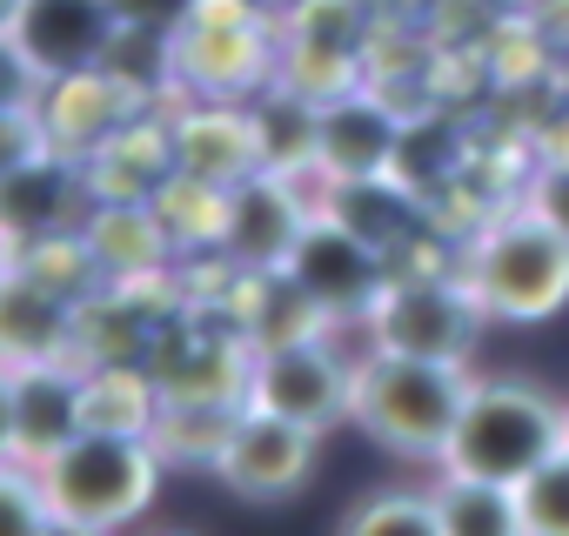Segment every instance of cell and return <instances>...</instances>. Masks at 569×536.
<instances>
[{
    "label": "cell",
    "mask_w": 569,
    "mask_h": 536,
    "mask_svg": "<svg viewBox=\"0 0 569 536\" xmlns=\"http://www.w3.org/2000/svg\"><path fill=\"white\" fill-rule=\"evenodd\" d=\"M248 403L268 409V416L329 429V423H342L356 409V363H342L329 349V336L254 349V363H248Z\"/></svg>",
    "instance_id": "cell-8"
},
{
    "label": "cell",
    "mask_w": 569,
    "mask_h": 536,
    "mask_svg": "<svg viewBox=\"0 0 569 536\" xmlns=\"http://www.w3.org/2000/svg\"><path fill=\"white\" fill-rule=\"evenodd\" d=\"M469 296L482 302V316L502 322H542L569 302V241L542 221V215H509L496 221L476 248H469Z\"/></svg>",
    "instance_id": "cell-4"
},
{
    "label": "cell",
    "mask_w": 569,
    "mask_h": 536,
    "mask_svg": "<svg viewBox=\"0 0 569 536\" xmlns=\"http://www.w3.org/2000/svg\"><path fill=\"white\" fill-rule=\"evenodd\" d=\"M529 215H542V221L569 241V155H562V161H549V168L529 181Z\"/></svg>",
    "instance_id": "cell-28"
},
{
    "label": "cell",
    "mask_w": 569,
    "mask_h": 536,
    "mask_svg": "<svg viewBox=\"0 0 569 536\" xmlns=\"http://www.w3.org/2000/svg\"><path fill=\"white\" fill-rule=\"evenodd\" d=\"M114 41H121L114 0H28L21 21H14V48L34 61L41 81L108 68Z\"/></svg>",
    "instance_id": "cell-12"
},
{
    "label": "cell",
    "mask_w": 569,
    "mask_h": 536,
    "mask_svg": "<svg viewBox=\"0 0 569 536\" xmlns=\"http://www.w3.org/2000/svg\"><path fill=\"white\" fill-rule=\"evenodd\" d=\"M0 463H14V369L0 363Z\"/></svg>",
    "instance_id": "cell-31"
},
{
    "label": "cell",
    "mask_w": 569,
    "mask_h": 536,
    "mask_svg": "<svg viewBox=\"0 0 569 536\" xmlns=\"http://www.w3.org/2000/svg\"><path fill=\"white\" fill-rule=\"evenodd\" d=\"M342 536H442V516H436V496L382 489V496H369V503L349 509Z\"/></svg>",
    "instance_id": "cell-25"
},
{
    "label": "cell",
    "mask_w": 569,
    "mask_h": 536,
    "mask_svg": "<svg viewBox=\"0 0 569 536\" xmlns=\"http://www.w3.org/2000/svg\"><path fill=\"white\" fill-rule=\"evenodd\" d=\"M161 449L148 436H114V429H81L68 449H54L34 476L54 503V516H74V523H94V529H121L134 523L154 489H161Z\"/></svg>",
    "instance_id": "cell-3"
},
{
    "label": "cell",
    "mask_w": 569,
    "mask_h": 536,
    "mask_svg": "<svg viewBox=\"0 0 569 536\" xmlns=\"http://www.w3.org/2000/svg\"><path fill=\"white\" fill-rule=\"evenodd\" d=\"M168 161L188 181L208 188H234L248 175H261V141H254V115L234 101H201L188 115L168 121Z\"/></svg>",
    "instance_id": "cell-16"
},
{
    "label": "cell",
    "mask_w": 569,
    "mask_h": 536,
    "mask_svg": "<svg viewBox=\"0 0 569 536\" xmlns=\"http://www.w3.org/2000/svg\"><path fill=\"white\" fill-rule=\"evenodd\" d=\"M476 329H482V302L469 296V282H436V276L389 282L382 302L369 309V349L422 356V363H469Z\"/></svg>",
    "instance_id": "cell-6"
},
{
    "label": "cell",
    "mask_w": 569,
    "mask_h": 536,
    "mask_svg": "<svg viewBox=\"0 0 569 536\" xmlns=\"http://www.w3.org/2000/svg\"><path fill=\"white\" fill-rule=\"evenodd\" d=\"M569 443V409H556L542 389L522 383H476L456 436L442 449V476H476V483H522L542 456Z\"/></svg>",
    "instance_id": "cell-2"
},
{
    "label": "cell",
    "mask_w": 569,
    "mask_h": 536,
    "mask_svg": "<svg viewBox=\"0 0 569 536\" xmlns=\"http://www.w3.org/2000/svg\"><path fill=\"white\" fill-rule=\"evenodd\" d=\"M516 509H522V536H569V443L516 483Z\"/></svg>",
    "instance_id": "cell-24"
},
{
    "label": "cell",
    "mask_w": 569,
    "mask_h": 536,
    "mask_svg": "<svg viewBox=\"0 0 569 536\" xmlns=\"http://www.w3.org/2000/svg\"><path fill=\"white\" fill-rule=\"evenodd\" d=\"M41 75H34V61L14 48V34H0V108H34L41 101Z\"/></svg>",
    "instance_id": "cell-29"
},
{
    "label": "cell",
    "mask_w": 569,
    "mask_h": 536,
    "mask_svg": "<svg viewBox=\"0 0 569 536\" xmlns=\"http://www.w3.org/2000/svg\"><path fill=\"white\" fill-rule=\"evenodd\" d=\"M281 276H289L329 322H369V309L389 289V255L316 208V221L302 228V241H296V255H289Z\"/></svg>",
    "instance_id": "cell-7"
},
{
    "label": "cell",
    "mask_w": 569,
    "mask_h": 536,
    "mask_svg": "<svg viewBox=\"0 0 569 536\" xmlns=\"http://www.w3.org/2000/svg\"><path fill=\"white\" fill-rule=\"evenodd\" d=\"M48 536H108V529H94V523H74V516H54V523H48Z\"/></svg>",
    "instance_id": "cell-32"
},
{
    "label": "cell",
    "mask_w": 569,
    "mask_h": 536,
    "mask_svg": "<svg viewBox=\"0 0 569 536\" xmlns=\"http://www.w3.org/2000/svg\"><path fill=\"white\" fill-rule=\"evenodd\" d=\"M21 8H28V0H0V34H14V21H21Z\"/></svg>",
    "instance_id": "cell-33"
},
{
    "label": "cell",
    "mask_w": 569,
    "mask_h": 536,
    "mask_svg": "<svg viewBox=\"0 0 569 536\" xmlns=\"http://www.w3.org/2000/svg\"><path fill=\"white\" fill-rule=\"evenodd\" d=\"M81 235H88V248L101 261L108 289L154 282L161 261H168V248H174V235H168V221H161L154 201H94L88 221H81Z\"/></svg>",
    "instance_id": "cell-18"
},
{
    "label": "cell",
    "mask_w": 569,
    "mask_h": 536,
    "mask_svg": "<svg viewBox=\"0 0 569 536\" xmlns=\"http://www.w3.org/2000/svg\"><path fill=\"white\" fill-rule=\"evenodd\" d=\"M254 141H261V168L268 175H316V128H322V101L302 88H268L254 108Z\"/></svg>",
    "instance_id": "cell-20"
},
{
    "label": "cell",
    "mask_w": 569,
    "mask_h": 536,
    "mask_svg": "<svg viewBox=\"0 0 569 536\" xmlns=\"http://www.w3.org/2000/svg\"><path fill=\"white\" fill-rule=\"evenodd\" d=\"M74 329H81V302L54 296L48 282L21 276V268L0 282V363L8 369L68 363L74 356Z\"/></svg>",
    "instance_id": "cell-17"
},
{
    "label": "cell",
    "mask_w": 569,
    "mask_h": 536,
    "mask_svg": "<svg viewBox=\"0 0 569 536\" xmlns=\"http://www.w3.org/2000/svg\"><path fill=\"white\" fill-rule=\"evenodd\" d=\"M134 108H141V95L121 88L108 68H94V75H61V81L41 88L48 148L74 155V161H94L121 128H134Z\"/></svg>",
    "instance_id": "cell-14"
},
{
    "label": "cell",
    "mask_w": 569,
    "mask_h": 536,
    "mask_svg": "<svg viewBox=\"0 0 569 536\" xmlns=\"http://www.w3.org/2000/svg\"><path fill=\"white\" fill-rule=\"evenodd\" d=\"M121 28H154V34H174L188 21V0H114Z\"/></svg>",
    "instance_id": "cell-30"
},
{
    "label": "cell",
    "mask_w": 569,
    "mask_h": 536,
    "mask_svg": "<svg viewBox=\"0 0 569 536\" xmlns=\"http://www.w3.org/2000/svg\"><path fill=\"white\" fill-rule=\"evenodd\" d=\"M8 276H14V248H8V241H0V282H8Z\"/></svg>",
    "instance_id": "cell-34"
},
{
    "label": "cell",
    "mask_w": 569,
    "mask_h": 536,
    "mask_svg": "<svg viewBox=\"0 0 569 536\" xmlns=\"http://www.w3.org/2000/svg\"><path fill=\"white\" fill-rule=\"evenodd\" d=\"M469 389L476 383L462 376V363H422V356L369 349L356 363V409L349 416L376 443H389L396 456H436L442 463Z\"/></svg>",
    "instance_id": "cell-1"
},
{
    "label": "cell",
    "mask_w": 569,
    "mask_h": 536,
    "mask_svg": "<svg viewBox=\"0 0 569 536\" xmlns=\"http://www.w3.org/2000/svg\"><path fill=\"white\" fill-rule=\"evenodd\" d=\"M316 443H322V429L289 423V416H268V409L241 403V416H234V429H228V449H221L214 476H221L234 496H254V503L289 496V489L309 483V469H316Z\"/></svg>",
    "instance_id": "cell-11"
},
{
    "label": "cell",
    "mask_w": 569,
    "mask_h": 536,
    "mask_svg": "<svg viewBox=\"0 0 569 536\" xmlns=\"http://www.w3.org/2000/svg\"><path fill=\"white\" fill-rule=\"evenodd\" d=\"M268 75V28L254 0H188V21L174 28V81L201 101H241Z\"/></svg>",
    "instance_id": "cell-5"
},
{
    "label": "cell",
    "mask_w": 569,
    "mask_h": 536,
    "mask_svg": "<svg viewBox=\"0 0 569 536\" xmlns=\"http://www.w3.org/2000/svg\"><path fill=\"white\" fill-rule=\"evenodd\" d=\"M88 369L68 363H28L14 369V463L41 469L54 449H68L88 429Z\"/></svg>",
    "instance_id": "cell-13"
},
{
    "label": "cell",
    "mask_w": 569,
    "mask_h": 536,
    "mask_svg": "<svg viewBox=\"0 0 569 536\" xmlns=\"http://www.w3.org/2000/svg\"><path fill=\"white\" fill-rule=\"evenodd\" d=\"M402 155V121L376 101V95H329L322 101V128H316V175L322 181H369V175H396Z\"/></svg>",
    "instance_id": "cell-15"
},
{
    "label": "cell",
    "mask_w": 569,
    "mask_h": 536,
    "mask_svg": "<svg viewBox=\"0 0 569 536\" xmlns=\"http://www.w3.org/2000/svg\"><path fill=\"white\" fill-rule=\"evenodd\" d=\"M322 215H336L342 228H356L369 248H382V255H396L409 235H416V221H422V208H416V195L396 181V175H369V181H329V195H322Z\"/></svg>",
    "instance_id": "cell-19"
},
{
    "label": "cell",
    "mask_w": 569,
    "mask_h": 536,
    "mask_svg": "<svg viewBox=\"0 0 569 536\" xmlns=\"http://www.w3.org/2000/svg\"><path fill=\"white\" fill-rule=\"evenodd\" d=\"M316 221V208L302 201V181L296 175H248L228 188V208H221V248L234 268L248 276H274V268H289L302 228Z\"/></svg>",
    "instance_id": "cell-9"
},
{
    "label": "cell",
    "mask_w": 569,
    "mask_h": 536,
    "mask_svg": "<svg viewBox=\"0 0 569 536\" xmlns=\"http://www.w3.org/2000/svg\"><path fill=\"white\" fill-rule=\"evenodd\" d=\"M241 403H161V423H154V449L161 463H221L228 449V429H234Z\"/></svg>",
    "instance_id": "cell-23"
},
{
    "label": "cell",
    "mask_w": 569,
    "mask_h": 536,
    "mask_svg": "<svg viewBox=\"0 0 569 536\" xmlns=\"http://www.w3.org/2000/svg\"><path fill=\"white\" fill-rule=\"evenodd\" d=\"M88 369V429H114V436H154L161 423V383L148 363H81Z\"/></svg>",
    "instance_id": "cell-21"
},
{
    "label": "cell",
    "mask_w": 569,
    "mask_h": 536,
    "mask_svg": "<svg viewBox=\"0 0 569 536\" xmlns=\"http://www.w3.org/2000/svg\"><path fill=\"white\" fill-rule=\"evenodd\" d=\"M94 208V188H88V161L61 155V148H41L34 161L0 175V241L14 255L48 241V235H68L81 228Z\"/></svg>",
    "instance_id": "cell-10"
},
{
    "label": "cell",
    "mask_w": 569,
    "mask_h": 536,
    "mask_svg": "<svg viewBox=\"0 0 569 536\" xmlns=\"http://www.w3.org/2000/svg\"><path fill=\"white\" fill-rule=\"evenodd\" d=\"M436 516H442V536H522V509H516L509 483L442 476L436 483Z\"/></svg>",
    "instance_id": "cell-22"
},
{
    "label": "cell",
    "mask_w": 569,
    "mask_h": 536,
    "mask_svg": "<svg viewBox=\"0 0 569 536\" xmlns=\"http://www.w3.org/2000/svg\"><path fill=\"white\" fill-rule=\"evenodd\" d=\"M54 503L28 463H0V536H48Z\"/></svg>",
    "instance_id": "cell-26"
},
{
    "label": "cell",
    "mask_w": 569,
    "mask_h": 536,
    "mask_svg": "<svg viewBox=\"0 0 569 536\" xmlns=\"http://www.w3.org/2000/svg\"><path fill=\"white\" fill-rule=\"evenodd\" d=\"M48 148V128H41V101L34 108H0V175L34 161Z\"/></svg>",
    "instance_id": "cell-27"
}]
</instances>
